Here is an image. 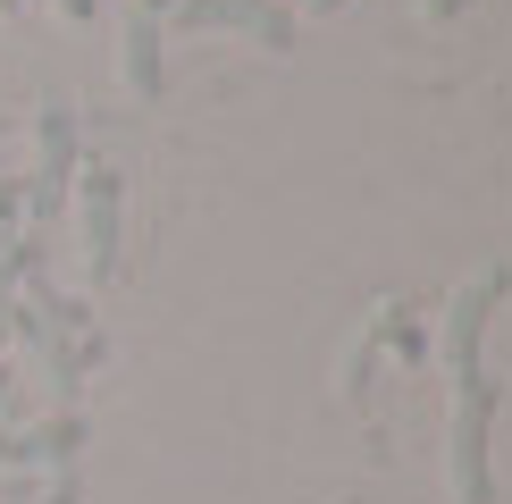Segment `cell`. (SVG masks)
Returning <instances> with one entry per match:
<instances>
[{
	"instance_id": "obj_9",
	"label": "cell",
	"mask_w": 512,
	"mask_h": 504,
	"mask_svg": "<svg viewBox=\"0 0 512 504\" xmlns=\"http://www.w3.org/2000/svg\"><path fill=\"white\" fill-rule=\"evenodd\" d=\"M59 9H68V17H76V26H84V17H93V0H59Z\"/></svg>"
},
{
	"instance_id": "obj_11",
	"label": "cell",
	"mask_w": 512,
	"mask_h": 504,
	"mask_svg": "<svg viewBox=\"0 0 512 504\" xmlns=\"http://www.w3.org/2000/svg\"><path fill=\"white\" fill-rule=\"evenodd\" d=\"M0 395H9V370H0Z\"/></svg>"
},
{
	"instance_id": "obj_8",
	"label": "cell",
	"mask_w": 512,
	"mask_h": 504,
	"mask_svg": "<svg viewBox=\"0 0 512 504\" xmlns=\"http://www.w3.org/2000/svg\"><path fill=\"white\" fill-rule=\"evenodd\" d=\"M462 9H471V0H429V17H437V26H445V17H462Z\"/></svg>"
},
{
	"instance_id": "obj_7",
	"label": "cell",
	"mask_w": 512,
	"mask_h": 504,
	"mask_svg": "<svg viewBox=\"0 0 512 504\" xmlns=\"http://www.w3.org/2000/svg\"><path fill=\"white\" fill-rule=\"evenodd\" d=\"M76 437H84V420H76V412H59L51 429H34V437H9V429H0V462H68V454H76Z\"/></svg>"
},
{
	"instance_id": "obj_6",
	"label": "cell",
	"mask_w": 512,
	"mask_h": 504,
	"mask_svg": "<svg viewBox=\"0 0 512 504\" xmlns=\"http://www.w3.org/2000/svg\"><path fill=\"white\" fill-rule=\"evenodd\" d=\"M160 84H168L160 17H152V9H135V17H126V93H135V101H160Z\"/></svg>"
},
{
	"instance_id": "obj_5",
	"label": "cell",
	"mask_w": 512,
	"mask_h": 504,
	"mask_svg": "<svg viewBox=\"0 0 512 504\" xmlns=\"http://www.w3.org/2000/svg\"><path fill=\"white\" fill-rule=\"evenodd\" d=\"M177 26L194 34V26H244V34H261L269 51H294V9L286 0H177Z\"/></svg>"
},
{
	"instance_id": "obj_4",
	"label": "cell",
	"mask_w": 512,
	"mask_h": 504,
	"mask_svg": "<svg viewBox=\"0 0 512 504\" xmlns=\"http://www.w3.org/2000/svg\"><path fill=\"white\" fill-rule=\"evenodd\" d=\"M68 177H76V118H68V101H51L42 110V152H34V227H51V210L68 202Z\"/></svg>"
},
{
	"instance_id": "obj_3",
	"label": "cell",
	"mask_w": 512,
	"mask_h": 504,
	"mask_svg": "<svg viewBox=\"0 0 512 504\" xmlns=\"http://www.w3.org/2000/svg\"><path fill=\"white\" fill-rule=\"evenodd\" d=\"M504 286H512V269H479V278L454 294V311H445V370H454V387L479 378V336H487V311L504 303Z\"/></svg>"
},
{
	"instance_id": "obj_1",
	"label": "cell",
	"mask_w": 512,
	"mask_h": 504,
	"mask_svg": "<svg viewBox=\"0 0 512 504\" xmlns=\"http://www.w3.org/2000/svg\"><path fill=\"white\" fill-rule=\"evenodd\" d=\"M487 429H496V387H487V378H462V387H454V496H462V504H487V496H496Z\"/></svg>"
},
{
	"instance_id": "obj_10",
	"label": "cell",
	"mask_w": 512,
	"mask_h": 504,
	"mask_svg": "<svg viewBox=\"0 0 512 504\" xmlns=\"http://www.w3.org/2000/svg\"><path fill=\"white\" fill-rule=\"evenodd\" d=\"M311 9H319V17H336V9H345V0H311Z\"/></svg>"
},
{
	"instance_id": "obj_2",
	"label": "cell",
	"mask_w": 512,
	"mask_h": 504,
	"mask_svg": "<svg viewBox=\"0 0 512 504\" xmlns=\"http://www.w3.org/2000/svg\"><path fill=\"white\" fill-rule=\"evenodd\" d=\"M76 177H84V269H93V286H101V278H118V219H126V177H118L110 160H84Z\"/></svg>"
}]
</instances>
